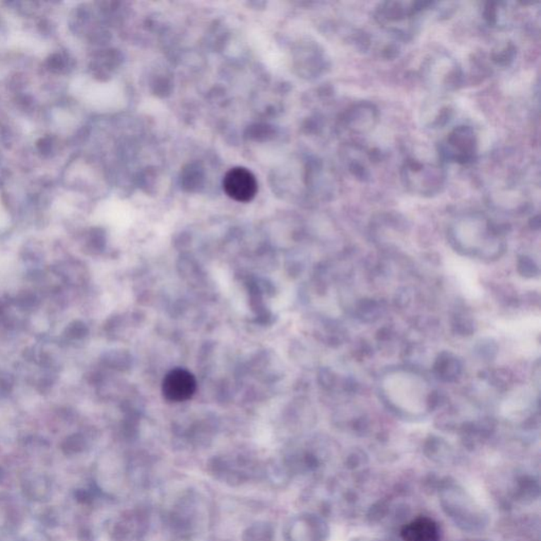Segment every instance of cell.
Returning <instances> with one entry per match:
<instances>
[{"instance_id":"cell-1","label":"cell","mask_w":541,"mask_h":541,"mask_svg":"<svg viewBox=\"0 0 541 541\" xmlns=\"http://www.w3.org/2000/svg\"><path fill=\"white\" fill-rule=\"evenodd\" d=\"M430 1H385L374 13L376 23L400 40L415 32L417 18L434 6Z\"/></svg>"},{"instance_id":"cell-2","label":"cell","mask_w":541,"mask_h":541,"mask_svg":"<svg viewBox=\"0 0 541 541\" xmlns=\"http://www.w3.org/2000/svg\"><path fill=\"white\" fill-rule=\"evenodd\" d=\"M400 174L406 191L420 197L439 195L446 181V172L441 164L412 157L404 162Z\"/></svg>"},{"instance_id":"cell-3","label":"cell","mask_w":541,"mask_h":541,"mask_svg":"<svg viewBox=\"0 0 541 541\" xmlns=\"http://www.w3.org/2000/svg\"><path fill=\"white\" fill-rule=\"evenodd\" d=\"M424 83L436 91H453L463 83V71L455 59L446 54L432 55L421 69Z\"/></svg>"},{"instance_id":"cell-4","label":"cell","mask_w":541,"mask_h":541,"mask_svg":"<svg viewBox=\"0 0 541 541\" xmlns=\"http://www.w3.org/2000/svg\"><path fill=\"white\" fill-rule=\"evenodd\" d=\"M378 108L370 102H359L349 106L338 120V131L346 144H357V138L369 135L379 122Z\"/></svg>"},{"instance_id":"cell-5","label":"cell","mask_w":541,"mask_h":541,"mask_svg":"<svg viewBox=\"0 0 541 541\" xmlns=\"http://www.w3.org/2000/svg\"><path fill=\"white\" fill-rule=\"evenodd\" d=\"M478 136L474 127L460 125L447 135L439 148V155L443 160L453 163H472L478 153Z\"/></svg>"},{"instance_id":"cell-6","label":"cell","mask_w":541,"mask_h":541,"mask_svg":"<svg viewBox=\"0 0 541 541\" xmlns=\"http://www.w3.org/2000/svg\"><path fill=\"white\" fill-rule=\"evenodd\" d=\"M223 189L231 199L237 202L252 201L258 191V182L256 177L246 167L232 168L225 174L223 179Z\"/></svg>"},{"instance_id":"cell-7","label":"cell","mask_w":541,"mask_h":541,"mask_svg":"<svg viewBox=\"0 0 541 541\" xmlns=\"http://www.w3.org/2000/svg\"><path fill=\"white\" fill-rule=\"evenodd\" d=\"M197 391V381L189 370L176 368L166 374L162 383L164 399L172 403H181L191 399Z\"/></svg>"},{"instance_id":"cell-8","label":"cell","mask_w":541,"mask_h":541,"mask_svg":"<svg viewBox=\"0 0 541 541\" xmlns=\"http://www.w3.org/2000/svg\"><path fill=\"white\" fill-rule=\"evenodd\" d=\"M401 536L405 541H440V529L432 519L419 517L404 525Z\"/></svg>"},{"instance_id":"cell-9","label":"cell","mask_w":541,"mask_h":541,"mask_svg":"<svg viewBox=\"0 0 541 541\" xmlns=\"http://www.w3.org/2000/svg\"><path fill=\"white\" fill-rule=\"evenodd\" d=\"M483 16L487 25L497 29H508L514 23V12L508 2H487L483 10Z\"/></svg>"},{"instance_id":"cell-10","label":"cell","mask_w":541,"mask_h":541,"mask_svg":"<svg viewBox=\"0 0 541 541\" xmlns=\"http://www.w3.org/2000/svg\"><path fill=\"white\" fill-rule=\"evenodd\" d=\"M453 116V109L446 102L434 101L423 110V122L429 129H441L446 125Z\"/></svg>"},{"instance_id":"cell-11","label":"cell","mask_w":541,"mask_h":541,"mask_svg":"<svg viewBox=\"0 0 541 541\" xmlns=\"http://www.w3.org/2000/svg\"><path fill=\"white\" fill-rule=\"evenodd\" d=\"M434 369L441 380L445 381V382H453V381L457 380L458 376L461 374V362L451 352L445 351L439 355L436 363H434Z\"/></svg>"},{"instance_id":"cell-12","label":"cell","mask_w":541,"mask_h":541,"mask_svg":"<svg viewBox=\"0 0 541 541\" xmlns=\"http://www.w3.org/2000/svg\"><path fill=\"white\" fill-rule=\"evenodd\" d=\"M273 531L267 523H256L244 532V541H270Z\"/></svg>"},{"instance_id":"cell-13","label":"cell","mask_w":541,"mask_h":541,"mask_svg":"<svg viewBox=\"0 0 541 541\" xmlns=\"http://www.w3.org/2000/svg\"><path fill=\"white\" fill-rule=\"evenodd\" d=\"M515 57H516V48L513 44H504L499 50L493 51L491 55L492 61L501 67L510 65L514 61Z\"/></svg>"},{"instance_id":"cell-14","label":"cell","mask_w":541,"mask_h":541,"mask_svg":"<svg viewBox=\"0 0 541 541\" xmlns=\"http://www.w3.org/2000/svg\"><path fill=\"white\" fill-rule=\"evenodd\" d=\"M453 330L455 333H458L459 335H472L475 332L474 321L468 315L458 314L453 319Z\"/></svg>"},{"instance_id":"cell-15","label":"cell","mask_w":541,"mask_h":541,"mask_svg":"<svg viewBox=\"0 0 541 541\" xmlns=\"http://www.w3.org/2000/svg\"><path fill=\"white\" fill-rule=\"evenodd\" d=\"M359 316L365 321H371L374 319H378L379 313L381 311L380 304L374 299L362 300L359 304Z\"/></svg>"},{"instance_id":"cell-16","label":"cell","mask_w":541,"mask_h":541,"mask_svg":"<svg viewBox=\"0 0 541 541\" xmlns=\"http://www.w3.org/2000/svg\"><path fill=\"white\" fill-rule=\"evenodd\" d=\"M517 269H518L521 276L525 277V278H533L540 274V269H538L535 261L528 256L519 257Z\"/></svg>"},{"instance_id":"cell-17","label":"cell","mask_w":541,"mask_h":541,"mask_svg":"<svg viewBox=\"0 0 541 541\" xmlns=\"http://www.w3.org/2000/svg\"><path fill=\"white\" fill-rule=\"evenodd\" d=\"M489 383L498 388L506 389L512 380V374L508 369H498L492 371L489 376Z\"/></svg>"},{"instance_id":"cell-18","label":"cell","mask_w":541,"mask_h":541,"mask_svg":"<svg viewBox=\"0 0 541 541\" xmlns=\"http://www.w3.org/2000/svg\"><path fill=\"white\" fill-rule=\"evenodd\" d=\"M477 353L479 357L484 359V361H493L498 352V346L494 340H485L479 343L477 347Z\"/></svg>"}]
</instances>
